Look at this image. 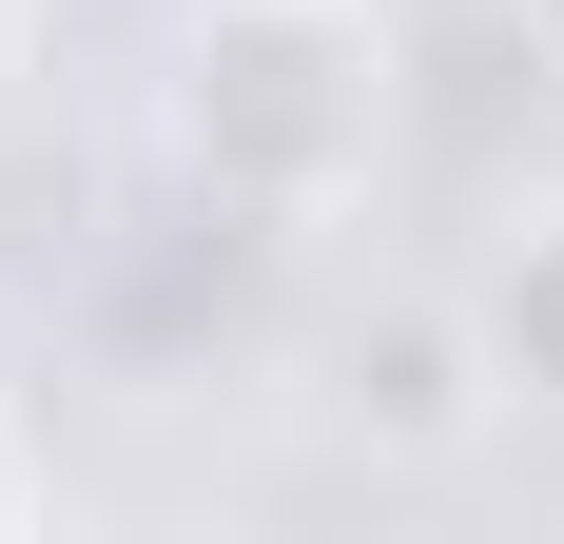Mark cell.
Listing matches in <instances>:
<instances>
[{
    "instance_id": "cell-2",
    "label": "cell",
    "mask_w": 564,
    "mask_h": 544,
    "mask_svg": "<svg viewBox=\"0 0 564 544\" xmlns=\"http://www.w3.org/2000/svg\"><path fill=\"white\" fill-rule=\"evenodd\" d=\"M487 409H507V370H487L467 292H390V312L332 330V428L370 447V467H467Z\"/></svg>"
},
{
    "instance_id": "cell-4",
    "label": "cell",
    "mask_w": 564,
    "mask_h": 544,
    "mask_svg": "<svg viewBox=\"0 0 564 544\" xmlns=\"http://www.w3.org/2000/svg\"><path fill=\"white\" fill-rule=\"evenodd\" d=\"M40 525V447H20V409H0V544Z\"/></svg>"
},
{
    "instance_id": "cell-3",
    "label": "cell",
    "mask_w": 564,
    "mask_h": 544,
    "mask_svg": "<svg viewBox=\"0 0 564 544\" xmlns=\"http://www.w3.org/2000/svg\"><path fill=\"white\" fill-rule=\"evenodd\" d=\"M467 330H487V370H507V409H564V215H525L507 253L467 272Z\"/></svg>"
},
{
    "instance_id": "cell-5",
    "label": "cell",
    "mask_w": 564,
    "mask_h": 544,
    "mask_svg": "<svg viewBox=\"0 0 564 544\" xmlns=\"http://www.w3.org/2000/svg\"><path fill=\"white\" fill-rule=\"evenodd\" d=\"M20 78H40V0H0V117H20Z\"/></svg>"
},
{
    "instance_id": "cell-1",
    "label": "cell",
    "mask_w": 564,
    "mask_h": 544,
    "mask_svg": "<svg viewBox=\"0 0 564 544\" xmlns=\"http://www.w3.org/2000/svg\"><path fill=\"white\" fill-rule=\"evenodd\" d=\"M409 156V40L370 0H175L156 40V175L253 233L370 215Z\"/></svg>"
},
{
    "instance_id": "cell-6",
    "label": "cell",
    "mask_w": 564,
    "mask_h": 544,
    "mask_svg": "<svg viewBox=\"0 0 564 544\" xmlns=\"http://www.w3.org/2000/svg\"><path fill=\"white\" fill-rule=\"evenodd\" d=\"M507 20H525V58H545V78H564V0H507Z\"/></svg>"
}]
</instances>
